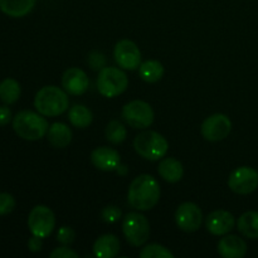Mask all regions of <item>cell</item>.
<instances>
[{"mask_svg": "<svg viewBox=\"0 0 258 258\" xmlns=\"http://www.w3.org/2000/svg\"><path fill=\"white\" fill-rule=\"evenodd\" d=\"M12 111L7 106H0V126H5L12 121Z\"/></svg>", "mask_w": 258, "mask_h": 258, "instance_id": "cell-32", "label": "cell"}, {"mask_svg": "<svg viewBox=\"0 0 258 258\" xmlns=\"http://www.w3.org/2000/svg\"><path fill=\"white\" fill-rule=\"evenodd\" d=\"M47 139L50 145L57 149H63L72 141V131L66 123L54 122L48 128Z\"/></svg>", "mask_w": 258, "mask_h": 258, "instance_id": "cell-20", "label": "cell"}, {"mask_svg": "<svg viewBox=\"0 0 258 258\" xmlns=\"http://www.w3.org/2000/svg\"><path fill=\"white\" fill-rule=\"evenodd\" d=\"M34 106L40 115L54 117L67 111L70 100L67 93L57 86H45L35 95Z\"/></svg>", "mask_w": 258, "mask_h": 258, "instance_id": "cell-2", "label": "cell"}, {"mask_svg": "<svg viewBox=\"0 0 258 258\" xmlns=\"http://www.w3.org/2000/svg\"><path fill=\"white\" fill-rule=\"evenodd\" d=\"M91 161L98 170L115 171L121 164V156L115 149L101 146V148L95 149L92 151Z\"/></svg>", "mask_w": 258, "mask_h": 258, "instance_id": "cell-15", "label": "cell"}, {"mask_svg": "<svg viewBox=\"0 0 258 258\" xmlns=\"http://www.w3.org/2000/svg\"><path fill=\"white\" fill-rule=\"evenodd\" d=\"M116 63L123 70L134 71L140 67L141 52L138 45L128 39L120 40L113 50Z\"/></svg>", "mask_w": 258, "mask_h": 258, "instance_id": "cell-12", "label": "cell"}, {"mask_svg": "<svg viewBox=\"0 0 258 258\" xmlns=\"http://www.w3.org/2000/svg\"><path fill=\"white\" fill-rule=\"evenodd\" d=\"M128 86V78L123 71L116 67H103L97 77V88L105 97L112 98L121 95Z\"/></svg>", "mask_w": 258, "mask_h": 258, "instance_id": "cell-5", "label": "cell"}, {"mask_svg": "<svg viewBox=\"0 0 258 258\" xmlns=\"http://www.w3.org/2000/svg\"><path fill=\"white\" fill-rule=\"evenodd\" d=\"M121 248L120 239L115 234H103L96 239L93 244V253L100 258H113L118 254Z\"/></svg>", "mask_w": 258, "mask_h": 258, "instance_id": "cell-17", "label": "cell"}, {"mask_svg": "<svg viewBox=\"0 0 258 258\" xmlns=\"http://www.w3.org/2000/svg\"><path fill=\"white\" fill-rule=\"evenodd\" d=\"M232 131V122L229 117L223 113H214L204 120L202 125V135L207 141L224 140Z\"/></svg>", "mask_w": 258, "mask_h": 258, "instance_id": "cell-10", "label": "cell"}, {"mask_svg": "<svg viewBox=\"0 0 258 258\" xmlns=\"http://www.w3.org/2000/svg\"><path fill=\"white\" fill-rule=\"evenodd\" d=\"M126 136H127V130L125 126L117 120H113L108 122L107 127H106V139L112 144H121L125 141Z\"/></svg>", "mask_w": 258, "mask_h": 258, "instance_id": "cell-25", "label": "cell"}, {"mask_svg": "<svg viewBox=\"0 0 258 258\" xmlns=\"http://www.w3.org/2000/svg\"><path fill=\"white\" fill-rule=\"evenodd\" d=\"M43 238L37 236H33L32 238L28 241V248H29L30 252H39L42 251V247H43Z\"/></svg>", "mask_w": 258, "mask_h": 258, "instance_id": "cell-33", "label": "cell"}, {"mask_svg": "<svg viewBox=\"0 0 258 258\" xmlns=\"http://www.w3.org/2000/svg\"><path fill=\"white\" fill-rule=\"evenodd\" d=\"M55 217L52 209L45 206H37L30 211L28 217V227L33 236L45 238L53 232Z\"/></svg>", "mask_w": 258, "mask_h": 258, "instance_id": "cell-8", "label": "cell"}, {"mask_svg": "<svg viewBox=\"0 0 258 258\" xmlns=\"http://www.w3.org/2000/svg\"><path fill=\"white\" fill-rule=\"evenodd\" d=\"M128 203L138 211H150L160 199V185L154 176L141 174L131 181L127 194Z\"/></svg>", "mask_w": 258, "mask_h": 258, "instance_id": "cell-1", "label": "cell"}, {"mask_svg": "<svg viewBox=\"0 0 258 258\" xmlns=\"http://www.w3.org/2000/svg\"><path fill=\"white\" fill-rule=\"evenodd\" d=\"M121 209L116 206H107L101 212V217L106 223H115L121 218Z\"/></svg>", "mask_w": 258, "mask_h": 258, "instance_id": "cell-28", "label": "cell"}, {"mask_svg": "<svg viewBox=\"0 0 258 258\" xmlns=\"http://www.w3.org/2000/svg\"><path fill=\"white\" fill-rule=\"evenodd\" d=\"M218 253L224 258H243L247 253V244L241 237L229 234L218 242Z\"/></svg>", "mask_w": 258, "mask_h": 258, "instance_id": "cell-16", "label": "cell"}, {"mask_svg": "<svg viewBox=\"0 0 258 258\" xmlns=\"http://www.w3.org/2000/svg\"><path fill=\"white\" fill-rule=\"evenodd\" d=\"M175 222L179 228L188 233L197 232L203 222V213L197 204L191 202L180 204L175 212Z\"/></svg>", "mask_w": 258, "mask_h": 258, "instance_id": "cell-11", "label": "cell"}, {"mask_svg": "<svg viewBox=\"0 0 258 258\" xmlns=\"http://www.w3.org/2000/svg\"><path fill=\"white\" fill-rule=\"evenodd\" d=\"M13 128L19 138L28 141H37L47 135L49 125L40 113L25 110L14 116Z\"/></svg>", "mask_w": 258, "mask_h": 258, "instance_id": "cell-3", "label": "cell"}, {"mask_svg": "<svg viewBox=\"0 0 258 258\" xmlns=\"http://www.w3.org/2000/svg\"><path fill=\"white\" fill-rule=\"evenodd\" d=\"M15 199L9 193H0V216H5L14 211Z\"/></svg>", "mask_w": 258, "mask_h": 258, "instance_id": "cell-27", "label": "cell"}, {"mask_svg": "<svg viewBox=\"0 0 258 258\" xmlns=\"http://www.w3.org/2000/svg\"><path fill=\"white\" fill-rule=\"evenodd\" d=\"M76 233L71 227H60L57 233V241L62 243L63 246H70L75 242Z\"/></svg>", "mask_w": 258, "mask_h": 258, "instance_id": "cell-29", "label": "cell"}, {"mask_svg": "<svg viewBox=\"0 0 258 258\" xmlns=\"http://www.w3.org/2000/svg\"><path fill=\"white\" fill-rule=\"evenodd\" d=\"M116 171H117V173H120V174H126V171H127V169H126V166L125 165H118V168L116 169Z\"/></svg>", "mask_w": 258, "mask_h": 258, "instance_id": "cell-34", "label": "cell"}, {"mask_svg": "<svg viewBox=\"0 0 258 258\" xmlns=\"http://www.w3.org/2000/svg\"><path fill=\"white\" fill-rule=\"evenodd\" d=\"M62 86L70 95L80 96L88 90L90 80L80 68H70L62 76Z\"/></svg>", "mask_w": 258, "mask_h": 258, "instance_id": "cell-14", "label": "cell"}, {"mask_svg": "<svg viewBox=\"0 0 258 258\" xmlns=\"http://www.w3.org/2000/svg\"><path fill=\"white\" fill-rule=\"evenodd\" d=\"M141 80L148 83H155L164 76V66L159 60H146L139 67Z\"/></svg>", "mask_w": 258, "mask_h": 258, "instance_id": "cell-22", "label": "cell"}, {"mask_svg": "<svg viewBox=\"0 0 258 258\" xmlns=\"http://www.w3.org/2000/svg\"><path fill=\"white\" fill-rule=\"evenodd\" d=\"M68 118L75 127L86 128L92 123L93 116L90 108H87L86 106L75 105L73 107H71L70 112H68Z\"/></svg>", "mask_w": 258, "mask_h": 258, "instance_id": "cell-23", "label": "cell"}, {"mask_svg": "<svg viewBox=\"0 0 258 258\" xmlns=\"http://www.w3.org/2000/svg\"><path fill=\"white\" fill-rule=\"evenodd\" d=\"M122 118L131 127L146 128L154 122V110L145 101H131L123 106Z\"/></svg>", "mask_w": 258, "mask_h": 258, "instance_id": "cell-7", "label": "cell"}, {"mask_svg": "<svg viewBox=\"0 0 258 258\" xmlns=\"http://www.w3.org/2000/svg\"><path fill=\"white\" fill-rule=\"evenodd\" d=\"M228 186L232 191L242 196L253 193L258 186V173L249 166L237 168L229 175Z\"/></svg>", "mask_w": 258, "mask_h": 258, "instance_id": "cell-9", "label": "cell"}, {"mask_svg": "<svg viewBox=\"0 0 258 258\" xmlns=\"http://www.w3.org/2000/svg\"><path fill=\"white\" fill-rule=\"evenodd\" d=\"M141 258H174V254L169 251L166 247L161 244L153 243L144 247L143 251L140 252Z\"/></svg>", "mask_w": 258, "mask_h": 258, "instance_id": "cell-26", "label": "cell"}, {"mask_svg": "<svg viewBox=\"0 0 258 258\" xmlns=\"http://www.w3.org/2000/svg\"><path fill=\"white\" fill-rule=\"evenodd\" d=\"M122 232L130 244L140 247L148 242L150 237V223L141 213H128L123 218Z\"/></svg>", "mask_w": 258, "mask_h": 258, "instance_id": "cell-6", "label": "cell"}, {"mask_svg": "<svg viewBox=\"0 0 258 258\" xmlns=\"http://www.w3.org/2000/svg\"><path fill=\"white\" fill-rule=\"evenodd\" d=\"M134 148L141 158L156 161L166 155L169 144L166 139L156 131H144L136 135L134 140Z\"/></svg>", "mask_w": 258, "mask_h": 258, "instance_id": "cell-4", "label": "cell"}, {"mask_svg": "<svg viewBox=\"0 0 258 258\" xmlns=\"http://www.w3.org/2000/svg\"><path fill=\"white\" fill-rule=\"evenodd\" d=\"M234 224H236V221H234L233 214L227 211H222V209L212 212L206 219L207 231L214 236L228 234L234 228Z\"/></svg>", "mask_w": 258, "mask_h": 258, "instance_id": "cell-13", "label": "cell"}, {"mask_svg": "<svg viewBox=\"0 0 258 258\" xmlns=\"http://www.w3.org/2000/svg\"><path fill=\"white\" fill-rule=\"evenodd\" d=\"M237 228L247 238L258 239V212L249 211L242 214L237 222Z\"/></svg>", "mask_w": 258, "mask_h": 258, "instance_id": "cell-21", "label": "cell"}, {"mask_svg": "<svg viewBox=\"0 0 258 258\" xmlns=\"http://www.w3.org/2000/svg\"><path fill=\"white\" fill-rule=\"evenodd\" d=\"M88 63L93 70H102L106 64L105 55L98 52H92L88 55Z\"/></svg>", "mask_w": 258, "mask_h": 258, "instance_id": "cell-30", "label": "cell"}, {"mask_svg": "<svg viewBox=\"0 0 258 258\" xmlns=\"http://www.w3.org/2000/svg\"><path fill=\"white\" fill-rule=\"evenodd\" d=\"M78 254L67 246L58 247L50 253V258H77Z\"/></svg>", "mask_w": 258, "mask_h": 258, "instance_id": "cell-31", "label": "cell"}, {"mask_svg": "<svg viewBox=\"0 0 258 258\" xmlns=\"http://www.w3.org/2000/svg\"><path fill=\"white\" fill-rule=\"evenodd\" d=\"M22 93V88L18 81L13 78H7V80L0 82V100L5 105H13L17 102Z\"/></svg>", "mask_w": 258, "mask_h": 258, "instance_id": "cell-24", "label": "cell"}, {"mask_svg": "<svg viewBox=\"0 0 258 258\" xmlns=\"http://www.w3.org/2000/svg\"><path fill=\"white\" fill-rule=\"evenodd\" d=\"M159 175L168 183H178L183 179V165L175 158H165L159 164Z\"/></svg>", "mask_w": 258, "mask_h": 258, "instance_id": "cell-19", "label": "cell"}, {"mask_svg": "<svg viewBox=\"0 0 258 258\" xmlns=\"http://www.w3.org/2000/svg\"><path fill=\"white\" fill-rule=\"evenodd\" d=\"M37 0H0V10L8 17L22 18L29 14Z\"/></svg>", "mask_w": 258, "mask_h": 258, "instance_id": "cell-18", "label": "cell"}]
</instances>
